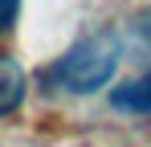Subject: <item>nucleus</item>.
<instances>
[{
    "instance_id": "1",
    "label": "nucleus",
    "mask_w": 151,
    "mask_h": 147,
    "mask_svg": "<svg viewBox=\"0 0 151 147\" xmlns=\"http://www.w3.org/2000/svg\"><path fill=\"white\" fill-rule=\"evenodd\" d=\"M114 66H119V41L110 33H102V37H86L82 45H74L45 78L70 94H90V90L110 82Z\"/></svg>"
},
{
    "instance_id": "2",
    "label": "nucleus",
    "mask_w": 151,
    "mask_h": 147,
    "mask_svg": "<svg viewBox=\"0 0 151 147\" xmlns=\"http://www.w3.org/2000/svg\"><path fill=\"white\" fill-rule=\"evenodd\" d=\"M25 98V70L12 53H0V115H12Z\"/></svg>"
},
{
    "instance_id": "3",
    "label": "nucleus",
    "mask_w": 151,
    "mask_h": 147,
    "mask_svg": "<svg viewBox=\"0 0 151 147\" xmlns=\"http://www.w3.org/2000/svg\"><path fill=\"white\" fill-rule=\"evenodd\" d=\"M110 102H114L119 110H131V115H147L151 110V70L139 74V78H131V82H123V86L110 94Z\"/></svg>"
},
{
    "instance_id": "4",
    "label": "nucleus",
    "mask_w": 151,
    "mask_h": 147,
    "mask_svg": "<svg viewBox=\"0 0 151 147\" xmlns=\"http://www.w3.org/2000/svg\"><path fill=\"white\" fill-rule=\"evenodd\" d=\"M17 12H21V0H0V33L17 24Z\"/></svg>"
}]
</instances>
